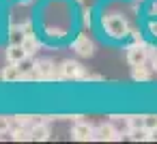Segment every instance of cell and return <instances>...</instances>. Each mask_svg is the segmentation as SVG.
Returning <instances> with one entry per match:
<instances>
[{"instance_id":"6da1fadb","label":"cell","mask_w":157,"mask_h":144,"mask_svg":"<svg viewBox=\"0 0 157 144\" xmlns=\"http://www.w3.org/2000/svg\"><path fill=\"white\" fill-rule=\"evenodd\" d=\"M103 30L110 39H125L129 35V22L118 15V13H110V15H103Z\"/></svg>"},{"instance_id":"7a4b0ae2","label":"cell","mask_w":157,"mask_h":144,"mask_svg":"<svg viewBox=\"0 0 157 144\" xmlns=\"http://www.w3.org/2000/svg\"><path fill=\"white\" fill-rule=\"evenodd\" d=\"M58 71H60V80H80V82L88 80L86 69L78 60H63L60 67H58Z\"/></svg>"},{"instance_id":"3957f363","label":"cell","mask_w":157,"mask_h":144,"mask_svg":"<svg viewBox=\"0 0 157 144\" xmlns=\"http://www.w3.org/2000/svg\"><path fill=\"white\" fill-rule=\"evenodd\" d=\"M151 58V47L142 41V43H131L129 50H127V63L131 67H138V65H146Z\"/></svg>"},{"instance_id":"277c9868","label":"cell","mask_w":157,"mask_h":144,"mask_svg":"<svg viewBox=\"0 0 157 144\" xmlns=\"http://www.w3.org/2000/svg\"><path fill=\"white\" fill-rule=\"evenodd\" d=\"M121 138H123V133H118L112 123H101V125H97V127H95V133H93V140H97V142H116V140H121Z\"/></svg>"},{"instance_id":"5b68a950","label":"cell","mask_w":157,"mask_h":144,"mask_svg":"<svg viewBox=\"0 0 157 144\" xmlns=\"http://www.w3.org/2000/svg\"><path fill=\"white\" fill-rule=\"evenodd\" d=\"M37 71L41 73V82L60 80V71H58V67H56L52 60H48V58H43V60H37Z\"/></svg>"},{"instance_id":"8992f818","label":"cell","mask_w":157,"mask_h":144,"mask_svg":"<svg viewBox=\"0 0 157 144\" xmlns=\"http://www.w3.org/2000/svg\"><path fill=\"white\" fill-rule=\"evenodd\" d=\"M93 133H95V127L90 123H84V120H78L71 129V138L78 140V142H86V140H93Z\"/></svg>"},{"instance_id":"52a82bcc","label":"cell","mask_w":157,"mask_h":144,"mask_svg":"<svg viewBox=\"0 0 157 144\" xmlns=\"http://www.w3.org/2000/svg\"><path fill=\"white\" fill-rule=\"evenodd\" d=\"M73 50H75L78 56H82V58H90V56L95 54V43H93L86 35H80V37L73 41Z\"/></svg>"},{"instance_id":"ba28073f","label":"cell","mask_w":157,"mask_h":144,"mask_svg":"<svg viewBox=\"0 0 157 144\" xmlns=\"http://www.w3.org/2000/svg\"><path fill=\"white\" fill-rule=\"evenodd\" d=\"M24 73L22 69L15 65V63H9L7 67H2V71H0V80H2L5 84H15V82H22Z\"/></svg>"},{"instance_id":"9c48e42d","label":"cell","mask_w":157,"mask_h":144,"mask_svg":"<svg viewBox=\"0 0 157 144\" xmlns=\"http://www.w3.org/2000/svg\"><path fill=\"white\" fill-rule=\"evenodd\" d=\"M28 54H26V50L22 47V45H15V43H9V47H7V60L9 63H22L24 58H26Z\"/></svg>"},{"instance_id":"30bf717a","label":"cell","mask_w":157,"mask_h":144,"mask_svg":"<svg viewBox=\"0 0 157 144\" xmlns=\"http://www.w3.org/2000/svg\"><path fill=\"white\" fill-rule=\"evenodd\" d=\"M30 131H33V140H35V142H45V140H50V135H52V131H50V125H48V123L33 125V127H30Z\"/></svg>"},{"instance_id":"8fae6325","label":"cell","mask_w":157,"mask_h":144,"mask_svg":"<svg viewBox=\"0 0 157 144\" xmlns=\"http://www.w3.org/2000/svg\"><path fill=\"white\" fill-rule=\"evenodd\" d=\"M151 67L146 65H138V67H131V80L133 82H148L151 80Z\"/></svg>"},{"instance_id":"7c38bea8","label":"cell","mask_w":157,"mask_h":144,"mask_svg":"<svg viewBox=\"0 0 157 144\" xmlns=\"http://www.w3.org/2000/svg\"><path fill=\"white\" fill-rule=\"evenodd\" d=\"M127 138L133 140V142H148L151 140V131L146 127H136V129H129L127 131Z\"/></svg>"},{"instance_id":"4fadbf2b","label":"cell","mask_w":157,"mask_h":144,"mask_svg":"<svg viewBox=\"0 0 157 144\" xmlns=\"http://www.w3.org/2000/svg\"><path fill=\"white\" fill-rule=\"evenodd\" d=\"M22 47L26 50V54H28V56H35V54L39 52V47H41V43H39V39H37L35 35H26V39H24V43H22Z\"/></svg>"},{"instance_id":"5bb4252c","label":"cell","mask_w":157,"mask_h":144,"mask_svg":"<svg viewBox=\"0 0 157 144\" xmlns=\"http://www.w3.org/2000/svg\"><path fill=\"white\" fill-rule=\"evenodd\" d=\"M24 39H26V32L22 30V26H15V24H11V28H9V43L22 45V43H24Z\"/></svg>"},{"instance_id":"9a60e30c","label":"cell","mask_w":157,"mask_h":144,"mask_svg":"<svg viewBox=\"0 0 157 144\" xmlns=\"http://www.w3.org/2000/svg\"><path fill=\"white\" fill-rule=\"evenodd\" d=\"M11 138L15 142H28V140H33V131H30V127H20V129L11 131Z\"/></svg>"},{"instance_id":"2e32d148","label":"cell","mask_w":157,"mask_h":144,"mask_svg":"<svg viewBox=\"0 0 157 144\" xmlns=\"http://www.w3.org/2000/svg\"><path fill=\"white\" fill-rule=\"evenodd\" d=\"M127 123H129V129L144 127V114H131V116H127Z\"/></svg>"},{"instance_id":"e0dca14e","label":"cell","mask_w":157,"mask_h":144,"mask_svg":"<svg viewBox=\"0 0 157 144\" xmlns=\"http://www.w3.org/2000/svg\"><path fill=\"white\" fill-rule=\"evenodd\" d=\"M17 67L22 69V73H28L30 69H35V67H37V63L33 60V56H26L22 63H17Z\"/></svg>"},{"instance_id":"ac0fdd59","label":"cell","mask_w":157,"mask_h":144,"mask_svg":"<svg viewBox=\"0 0 157 144\" xmlns=\"http://www.w3.org/2000/svg\"><path fill=\"white\" fill-rule=\"evenodd\" d=\"M11 131V116H0V138Z\"/></svg>"},{"instance_id":"d6986e66","label":"cell","mask_w":157,"mask_h":144,"mask_svg":"<svg viewBox=\"0 0 157 144\" xmlns=\"http://www.w3.org/2000/svg\"><path fill=\"white\" fill-rule=\"evenodd\" d=\"M144 127L151 131L157 127V114H144Z\"/></svg>"},{"instance_id":"ffe728a7","label":"cell","mask_w":157,"mask_h":144,"mask_svg":"<svg viewBox=\"0 0 157 144\" xmlns=\"http://www.w3.org/2000/svg\"><path fill=\"white\" fill-rule=\"evenodd\" d=\"M146 28H148V32H151L153 37H157V22H155V20H151V22L146 24Z\"/></svg>"},{"instance_id":"44dd1931","label":"cell","mask_w":157,"mask_h":144,"mask_svg":"<svg viewBox=\"0 0 157 144\" xmlns=\"http://www.w3.org/2000/svg\"><path fill=\"white\" fill-rule=\"evenodd\" d=\"M146 13H148V15H157V0H153V2L148 5V9H146Z\"/></svg>"},{"instance_id":"7402d4cb","label":"cell","mask_w":157,"mask_h":144,"mask_svg":"<svg viewBox=\"0 0 157 144\" xmlns=\"http://www.w3.org/2000/svg\"><path fill=\"white\" fill-rule=\"evenodd\" d=\"M20 26H22V30H24L26 35H33V24H30V22H24V24H20Z\"/></svg>"},{"instance_id":"603a6c76","label":"cell","mask_w":157,"mask_h":144,"mask_svg":"<svg viewBox=\"0 0 157 144\" xmlns=\"http://www.w3.org/2000/svg\"><path fill=\"white\" fill-rule=\"evenodd\" d=\"M82 15H84V26H90V22H93V15H90V11H84Z\"/></svg>"},{"instance_id":"cb8c5ba5","label":"cell","mask_w":157,"mask_h":144,"mask_svg":"<svg viewBox=\"0 0 157 144\" xmlns=\"http://www.w3.org/2000/svg\"><path fill=\"white\" fill-rule=\"evenodd\" d=\"M144 7V0H133V9H142Z\"/></svg>"},{"instance_id":"d4e9b609","label":"cell","mask_w":157,"mask_h":144,"mask_svg":"<svg viewBox=\"0 0 157 144\" xmlns=\"http://www.w3.org/2000/svg\"><path fill=\"white\" fill-rule=\"evenodd\" d=\"M151 142H157V127L151 129Z\"/></svg>"},{"instance_id":"484cf974","label":"cell","mask_w":157,"mask_h":144,"mask_svg":"<svg viewBox=\"0 0 157 144\" xmlns=\"http://www.w3.org/2000/svg\"><path fill=\"white\" fill-rule=\"evenodd\" d=\"M78 2H82V0H78Z\"/></svg>"}]
</instances>
